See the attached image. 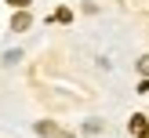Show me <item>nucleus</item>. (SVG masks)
Here are the masks:
<instances>
[{
	"mask_svg": "<svg viewBox=\"0 0 149 138\" xmlns=\"http://www.w3.org/2000/svg\"><path fill=\"white\" fill-rule=\"evenodd\" d=\"M55 138H73V135H65V131H58V135H55Z\"/></svg>",
	"mask_w": 149,
	"mask_h": 138,
	"instance_id": "nucleus-7",
	"label": "nucleus"
},
{
	"mask_svg": "<svg viewBox=\"0 0 149 138\" xmlns=\"http://www.w3.org/2000/svg\"><path fill=\"white\" fill-rule=\"evenodd\" d=\"M36 135H44V138H55V135H58V127H55L51 120H36Z\"/></svg>",
	"mask_w": 149,
	"mask_h": 138,
	"instance_id": "nucleus-2",
	"label": "nucleus"
},
{
	"mask_svg": "<svg viewBox=\"0 0 149 138\" xmlns=\"http://www.w3.org/2000/svg\"><path fill=\"white\" fill-rule=\"evenodd\" d=\"M29 26H33V15H29L26 7L11 15V29H15V33H22V29H29Z\"/></svg>",
	"mask_w": 149,
	"mask_h": 138,
	"instance_id": "nucleus-1",
	"label": "nucleus"
},
{
	"mask_svg": "<svg viewBox=\"0 0 149 138\" xmlns=\"http://www.w3.org/2000/svg\"><path fill=\"white\" fill-rule=\"evenodd\" d=\"M138 73L149 80V55H142V58H138Z\"/></svg>",
	"mask_w": 149,
	"mask_h": 138,
	"instance_id": "nucleus-4",
	"label": "nucleus"
},
{
	"mask_svg": "<svg viewBox=\"0 0 149 138\" xmlns=\"http://www.w3.org/2000/svg\"><path fill=\"white\" fill-rule=\"evenodd\" d=\"M7 4H15V7H18V11H22V7H26L29 0H7Z\"/></svg>",
	"mask_w": 149,
	"mask_h": 138,
	"instance_id": "nucleus-6",
	"label": "nucleus"
},
{
	"mask_svg": "<svg viewBox=\"0 0 149 138\" xmlns=\"http://www.w3.org/2000/svg\"><path fill=\"white\" fill-rule=\"evenodd\" d=\"M69 18H73L69 7H58V11H55V22H69Z\"/></svg>",
	"mask_w": 149,
	"mask_h": 138,
	"instance_id": "nucleus-3",
	"label": "nucleus"
},
{
	"mask_svg": "<svg viewBox=\"0 0 149 138\" xmlns=\"http://www.w3.org/2000/svg\"><path fill=\"white\" fill-rule=\"evenodd\" d=\"M84 131H87V135H98L102 123H98V120H87V123H84Z\"/></svg>",
	"mask_w": 149,
	"mask_h": 138,
	"instance_id": "nucleus-5",
	"label": "nucleus"
}]
</instances>
